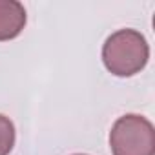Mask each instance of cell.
<instances>
[{"label":"cell","instance_id":"obj_3","mask_svg":"<svg viewBox=\"0 0 155 155\" xmlns=\"http://www.w3.org/2000/svg\"><path fill=\"white\" fill-rule=\"evenodd\" d=\"M26 9L17 0H0V42L18 37L26 26Z\"/></svg>","mask_w":155,"mask_h":155},{"label":"cell","instance_id":"obj_4","mask_svg":"<svg viewBox=\"0 0 155 155\" xmlns=\"http://www.w3.org/2000/svg\"><path fill=\"white\" fill-rule=\"evenodd\" d=\"M15 146V124L0 113V155H9Z\"/></svg>","mask_w":155,"mask_h":155},{"label":"cell","instance_id":"obj_5","mask_svg":"<svg viewBox=\"0 0 155 155\" xmlns=\"http://www.w3.org/2000/svg\"><path fill=\"white\" fill-rule=\"evenodd\" d=\"M75 155H84V153H75Z\"/></svg>","mask_w":155,"mask_h":155},{"label":"cell","instance_id":"obj_1","mask_svg":"<svg viewBox=\"0 0 155 155\" xmlns=\"http://www.w3.org/2000/svg\"><path fill=\"white\" fill-rule=\"evenodd\" d=\"M150 58V46L135 29L111 33L102 46V62L115 77H133L140 73Z\"/></svg>","mask_w":155,"mask_h":155},{"label":"cell","instance_id":"obj_2","mask_svg":"<svg viewBox=\"0 0 155 155\" xmlns=\"http://www.w3.org/2000/svg\"><path fill=\"white\" fill-rule=\"evenodd\" d=\"M110 150L113 155H155L153 124L137 113L119 117L110 131Z\"/></svg>","mask_w":155,"mask_h":155}]
</instances>
